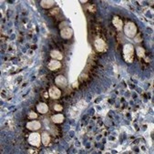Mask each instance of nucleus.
I'll return each instance as SVG.
<instances>
[{"instance_id": "nucleus-1", "label": "nucleus", "mask_w": 154, "mask_h": 154, "mask_svg": "<svg viewBox=\"0 0 154 154\" xmlns=\"http://www.w3.org/2000/svg\"><path fill=\"white\" fill-rule=\"evenodd\" d=\"M124 60L127 63H132L134 60V47L131 44H126L122 49Z\"/></svg>"}, {"instance_id": "nucleus-2", "label": "nucleus", "mask_w": 154, "mask_h": 154, "mask_svg": "<svg viewBox=\"0 0 154 154\" xmlns=\"http://www.w3.org/2000/svg\"><path fill=\"white\" fill-rule=\"evenodd\" d=\"M123 29H124L125 35L130 38H133L137 35V32H138L137 26L133 22H127L126 25L124 26Z\"/></svg>"}, {"instance_id": "nucleus-3", "label": "nucleus", "mask_w": 154, "mask_h": 154, "mask_svg": "<svg viewBox=\"0 0 154 154\" xmlns=\"http://www.w3.org/2000/svg\"><path fill=\"white\" fill-rule=\"evenodd\" d=\"M28 143L34 147H39L41 145V135L38 132H32L28 136Z\"/></svg>"}, {"instance_id": "nucleus-4", "label": "nucleus", "mask_w": 154, "mask_h": 154, "mask_svg": "<svg viewBox=\"0 0 154 154\" xmlns=\"http://www.w3.org/2000/svg\"><path fill=\"white\" fill-rule=\"evenodd\" d=\"M94 47H95L96 50L98 52H105L108 49L106 42L102 38H97L94 41Z\"/></svg>"}, {"instance_id": "nucleus-5", "label": "nucleus", "mask_w": 154, "mask_h": 154, "mask_svg": "<svg viewBox=\"0 0 154 154\" xmlns=\"http://www.w3.org/2000/svg\"><path fill=\"white\" fill-rule=\"evenodd\" d=\"M48 94H49V97L51 99H57L60 98V96H61V91L57 86H52L48 90Z\"/></svg>"}, {"instance_id": "nucleus-6", "label": "nucleus", "mask_w": 154, "mask_h": 154, "mask_svg": "<svg viewBox=\"0 0 154 154\" xmlns=\"http://www.w3.org/2000/svg\"><path fill=\"white\" fill-rule=\"evenodd\" d=\"M55 84L58 88H66L67 85V80L63 75H58L55 79Z\"/></svg>"}, {"instance_id": "nucleus-7", "label": "nucleus", "mask_w": 154, "mask_h": 154, "mask_svg": "<svg viewBox=\"0 0 154 154\" xmlns=\"http://www.w3.org/2000/svg\"><path fill=\"white\" fill-rule=\"evenodd\" d=\"M41 128V123L36 119H32V121H28L27 123V129L32 131H37Z\"/></svg>"}, {"instance_id": "nucleus-8", "label": "nucleus", "mask_w": 154, "mask_h": 154, "mask_svg": "<svg viewBox=\"0 0 154 154\" xmlns=\"http://www.w3.org/2000/svg\"><path fill=\"white\" fill-rule=\"evenodd\" d=\"M60 36L64 39H70L73 36V29L71 28H63L60 30Z\"/></svg>"}, {"instance_id": "nucleus-9", "label": "nucleus", "mask_w": 154, "mask_h": 154, "mask_svg": "<svg viewBox=\"0 0 154 154\" xmlns=\"http://www.w3.org/2000/svg\"><path fill=\"white\" fill-rule=\"evenodd\" d=\"M60 67H61V63L58 60H56V59H52V60H50L49 63L48 64V68L51 71H55Z\"/></svg>"}, {"instance_id": "nucleus-10", "label": "nucleus", "mask_w": 154, "mask_h": 154, "mask_svg": "<svg viewBox=\"0 0 154 154\" xmlns=\"http://www.w3.org/2000/svg\"><path fill=\"white\" fill-rule=\"evenodd\" d=\"M112 24L114 27L119 30V31H121L122 28H123V21L119 18V16H113V19H112Z\"/></svg>"}, {"instance_id": "nucleus-11", "label": "nucleus", "mask_w": 154, "mask_h": 154, "mask_svg": "<svg viewBox=\"0 0 154 154\" xmlns=\"http://www.w3.org/2000/svg\"><path fill=\"white\" fill-rule=\"evenodd\" d=\"M41 141H42V144L44 145V146H48L49 143H50V136L48 132L44 131L43 133L41 134Z\"/></svg>"}, {"instance_id": "nucleus-12", "label": "nucleus", "mask_w": 154, "mask_h": 154, "mask_svg": "<svg viewBox=\"0 0 154 154\" xmlns=\"http://www.w3.org/2000/svg\"><path fill=\"white\" fill-rule=\"evenodd\" d=\"M64 119H65V117L63 114H56V115H53L52 117H51V121L56 124L62 123L64 121Z\"/></svg>"}, {"instance_id": "nucleus-13", "label": "nucleus", "mask_w": 154, "mask_h": 154, "mask_svg": "<svg viewBox=\"0 0 154 154\" xmlns=\"http://www.w3.org/2000/svg\"><path fill=\"white\" fill-rule=\"evenodd\" d=\"M37 109L39 113L41 114H46L48 113V106L44 103V102H41V103H39L38 106H37Z\"/></svg>"}, {"instance_id": "nucleus-14", "label": "nucleus", "mask_w": 154, "mask_h": 154, "mask_svg": "<svg viewBox=\"0 0 154 154\" xmlns=\"http://www.w3.org/2000/svg\"><path fill=\"white\" fill-rule=\"evenodd\" d=\"M54 5H55V1H53V0H42V1L40 2L41 7L46 8V9L51 8Z\"/></svg>"}, {"instance_id": "nucleus-15", "label": "nucleus", "mask_w": 154, "mask_h": 154, "mask_svg": "<svg viewBox=\"0 0 154 154\" xmlns=\"http://www.w3.org/2000/svg\"><path fill=\"white\" fill-rule=\"evenodd\" d=\"M50 57H52L53 59H56V60H61L63 58V55L61 52H59L58 50H52L50 52Z\"/></svg>"}, {"instance_id": "nucleus-16", "label": "nucleus", "mask_w": 154, "mask_h": 154, "mask_svg": "<svg viewBox=\"0 0 154 154\" xmlns=\"http://www.w3.org/2000/svg\"><path fill=\"white\" fill-rule=\"evenodd\" d=\"M136 53L139 57H145V49L141 47H139L136 49Z\"/></svg>"}, {"instance_id": "nucleus-17", "label": "nucleus", "mask_w": 154, "mask_h": 154, "mask_svg": "<svg viewBox=\"0 0 154 154\" xmlns=\"http://www.w3.org/2000/svg\"><path fill=\"white\" fill-rule=\"evenodd\" d=\"M86 9L90 13H95L96 10H97V6H96V5H94V4H88L87 6H86Z\"/></svg>"}, {"instance_id": "nucleus-18", "label": "nucleus", "mask_w": 154, "mask_h": 154, "mask_svg": "<svg viewBox=\"0 0 154 154\" xmlns=\"http://www.w3.org/2000/svg\"><path fill=\"white\" fill-rule=\"evenodd\" d=\"M28 117L29 119H36L38 117V115L36 112H34V111H30V112L28 113Z\"/></svg>"}, {"instance_id": "nucleus-19", "label": "nucleus", "mask_w": 154, "mask_h": 154, "mask_svg": "<svg viewBox=\"0 0 154 154\" xmlns=\"http://www.w3.org/2000/svg\"><path fill=\"white\" fill-rule=\"evenodd\" d=\"M53 109H54V110L58 111V112H60V111H62V109H63V107H62L60 104H55Z\"/></svg>"}, {"instance_id": "nucleus-20", "label": "nucleus", "mask_w": 154, "mask_h": 154, "mask_svg": "<svg viewBox=\"0 0 154 154\" xmlns=\"http://www.w3.org/2000/svg\"><path fill=\"white\" fill-rule=\"evenodd\" d=\"M59 11H60V9H59L58 7H56V8H54V9L51 10L50 13H51V15L56 16V15H58V14H59Z\"/></svg>"}, {"instance_id": "nucleus-21", "label": "nucleus", "mask_w": 154, "mask_h": 154, "mask_svg": "<svg viewBox=\"0 0 154 154\" xmlns=\"http://www.w3.org/2000/svg\"><path fill=\"white\" fill-rule=\"evenodd\" d=\"M134 39H135L136 42H141V41H142L141 35V34H138V33H137V35L134 37Z\"/></svg>"}, {"instance_id": "nucleus-22", "label": "nucleus", "mask_w": 154, "mask_h": 154, "mask_svg": "<svg viewBox=\"0 0 154 154\" xmlns=\"http://www.w3.org/2000/svg\"><path fill=\"white\" fill-rule=\"evenodd\" d=\"M79 81H75V82L72 84V87H73V88H75V89H76V88H79Z\"/></svg>"}, {"instance_id": "nucleus-23", "label": "nucleus", "mask_w": 154, "mask_h": 154, "mask_svg": "<svg viewBox=\"0 0 154 154\" xmlns=\"http://www.w3.org/2000/svg\"><path fill=\"white\" fill-rule=\"evenodd\" d=\"M28 153H38V151L35 150H28Z\"/></svg>"}, {"instance_id": "nucleus-24", "label": "nucleus", "mask_w": 154, "mask_h": 154, "mask_svg": "<svg viewBox=\"0 0 154 154\" xmlns=\"http://www.w3.org/2000/svg\"><path fill=\"white\" fill-rule=\"evenodd\" d=\"M88 1H86V0H85V1H84V0H82V1H80V3H82V4H86Z\"/></svg>"}]
</instances>
